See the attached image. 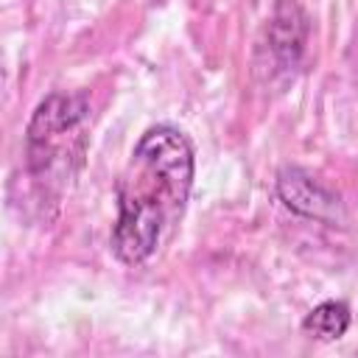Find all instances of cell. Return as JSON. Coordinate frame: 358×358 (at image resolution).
<instances>
[{
  "mask_svg": "<svg viewBox=\"0 0 358 358\" xmlns=\"http://www.w3.org/2000/svg\"><path fill=\"white\" fill-rule=\"evenodd\" d=\"M193 173L196 157L182 129L157 123L140 134L115 187L117 215L109 243L123 266L145 263L179 224Z\"/></svg>",
  "mask_w": 358,
  "mask_h": 358,
  "instance_id": "1",
  "label": "cell"
},
{
  "mask_svg": "<svg viewBox=\"0 0 358 358\" xmlns=\"http://www.w3.org/2000/svg\"><path fill=\"white\" fill-rule=\"evenodd\" d=\"M90 103L84 95L50 92L25 129V171L39 199L56 201L73 182L87 154Z\"/></svg>",
  "mask_w": 358,
  "mask_h": 358,
  "instance_id": "2",
  "label": "cell"
},
{
  "mask_svg": "<svg viewBox=\"0 0 358 358\" xmlns=\"http://www.w3.org/2000/svg\"><path fill=\"white\" fill-rule=\"evenodd\" d=\"M277 196L280 201L302 218L336 224L341 218V201L322 182H316L302 168H282L277 173Z\"/></svg>",
  "mask_w": 358,
  "mask_h": 358,
  "instance_id": "3",
  "label": "cell"
},
{
  "mask_svg": "<svg viewBox=\"0 0 358 358\" xmlns=\"http://www.w3.org/2000/svg\"><path fill=\"white\" fill-rule=\"evenodd\" d=\"M308 14L296 0H280L268 22V48L282 70H294L308 42Z\"/></svg>",
  "mask_w": 358,
  "mask_h": 358,
  "instance_id": "4",
  "label": "cell"
},
{
  "mask_svg": "<svg viewBox=\"0 0 358 358\" xmlns=\"http://www.w3.org/2000/svg\"><path fill=\"white\" fill-rule=\"evenodd\" d=\"M350 322H352V313H350V305L347 302H341V299H324V302H319L302 319V330L310 333L313 338L336 341V338H341L350 330Z\"/></svg>",
  "mask_w": 358,
  "mask_h": 358,
  "instance_id": "5",
  "label": "cell"
}]
</instances>
